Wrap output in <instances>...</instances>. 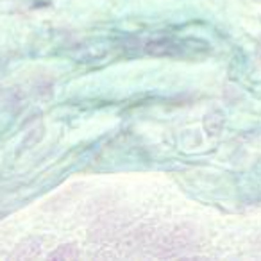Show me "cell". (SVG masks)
<instances>
[{"mask_svg":"<svg viewBox=\"0 0 261 261\" xmlns=\"http://www.w3.org/2000/svg\"><path fill=\"white\" fill-rule=\"evenodd\" d=\"M199 245V234L192 225H179L174 231L163 234L156 243H154V250H156L158 257H179L186 250H192Z\"/></svg>","mask_w":261,"mask_h":261,"instance_id":"cell-1","label":"cell"},{"mask_svg":"<svg viewBox=\"0 0 261 261\" xmlns=\"http://www.w3.org/2000/svg\"><path fill=\"white\" fill-rule=\"evenodd\" d=\"M142 48L147 56L154 58H179L186 52V41L172 36H156L143 41Z\"/></svg>","mask_w":261,"mask_h":261,"instance_id":"cell-2","label":"cell"},{"mask_svg":"<svg viewBox=\"0 0 261 261\" xmlns=\"http://www.w3.org/2000/svg\"><path fill=\"white\" fill-rule=\"evenodd\" d=\"M41 249H43V240L33 236V238L23 240L20 245H16V249L11 254V259L16 261L34 259V257H38L41 254Z\"/></svg>","mask_w":261,"mask_h":261,"instance_id":"cell-3","label":"cell"},{"mask_svg":"<svg viewBox=\"0 0 261 261\" xmlns=\"http://www.w3.org/2000/svg\"><path fill=\"white\" fill-rule=\"evenodd\" d=\"M204 127H206V130L211 136H218L222 133V129H224V115L220 111H217V109L207 113L206 118H204Z\"/></svg>","mask_w":261,"mask_h":261,"instance_id":"cell-4","label":"cell"},{"mask_svg":"<svg viewBox=\"0 0 261 261\" xmlns=\"http://www.w3.org/2000/svg\"><path fill=\"white\" fill-rule=\"evenodd\" d=\"M77 257H79V250H77V245H73V243L61 245L54 252L48 254V259L52 261H70V259H77Z\"/></svg>","mask_w":261,"mask_h":261,"instance_id":"cell-5","label":"cell"},{"mask_svg":"<svg viewBox=\"0 0 261 261\" xmlns=\"http://www.w3.org/2000/svg\"><path fill=\"white\" fill-rule=\"evenodd\" d=\"M257 58H259V61H261V41L257 43Z\"/></svg>","mask_w":261,"mask_h":261,"instance_id":"cell-6","label":"cell"},{"mask_svg":"<svg viewBox=\"0 0 261 261\" xmlns=\"http://www.w3.org/2000/svg\"><path fill=\"white\" fill-rule=\"evenodd\" d=\"M259 2H261V0H259Z\"/></svg>","mask_w":261,"mask_h":261,"instance_id":"cell-7","label":"cell"}]
</instances>
